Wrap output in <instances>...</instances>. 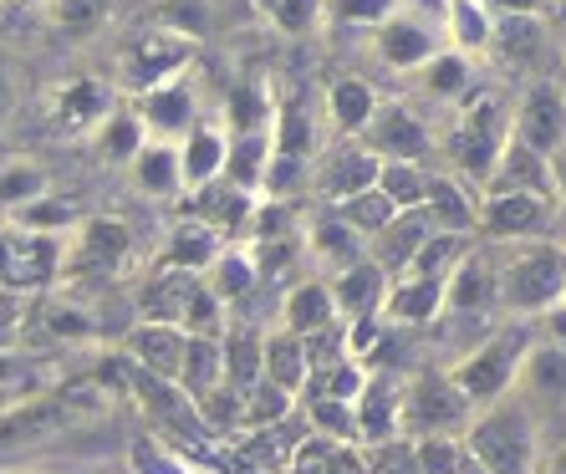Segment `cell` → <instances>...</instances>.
Instances as JSON below:
<instances>
[{"instance_id":"6da1fadb","label":"cell","mask_w":566,"mask_h":474,"mask_svg":"<svg viewBox=\"0 0 566 474\" xmlns=\"http://www.w3.org/2000/svg\"><path fill=\"white\" fill-rule=\"evenodd\" d=\"M464 449L485 474H536L541 470V413L531 409L521 393L474 409L470 429H464Z\"/></svg>"},{"instance_id":"7a4b0ae2","label":"cell","mask_w":566,"mask_h":474,"mask_svg":"<svg viewBox=\"0 0 566 474\" xmlns=\"http://www.w3.org/2000/svg\"><path fill=\"white\" fill-rule=\"evenodd\" d=\"M531 343H536L531 316H511L501 327H490L485 337H474V343L449 362V378L470 398V409H490V403H501V398L515 393Z\"/></svg>"},{"instance_id":"3957f363","label":"cell","mask_w":566,"mask_h":474,"mask_svg":"<svg viewBox=\"0 0 566 474\" xmlns=\"http://www.w3.org/2000/svg\"><path fill=\"white\" fill-rule=\"evenodd\" d=\"M515 138V123H511V107L501 103L495 93H470L464 97V113L454 118V128L439 138V154L449 158V173H460L464 185H474L485 194L490 173L501 164V154L511 148Z\"/></svg>"},{"instance_id":"277c9868","label":"cell","mask_w":566,"mask_h":474,"mask_svg":"<svg viewBox=\"0 0 566 474\" xmlns=\"http://www.w3.org/2000/svg\"><path fill=\"white\" fill-rule=\"evenodd\" d=\"M501 271V312L505 316H531L552 312L566 296V245L552 235L541 240H511V251L495 255Z\"/></svg>"},{"instance_id":"5b68a950","label":"cell","mask_w":566,"mask_h":474,"mask_svg":"<svg viewBox=\"0 0 566 474\" xmlns=\"http://www.w3.org/2000/svg\"><path fill=\"white\" fill-rule=\"evenodd\" d=\"M224 312L230 306L195 271H158L154 265V276L138 286V316L144 322H169V327H185V331H214V337H224V327H230Z\"/></svg>"},{"instance_id":"8992f818","label":"cell","mask_w":566,"mask_h":474,"mask_svg":"<svg viewBox=\"0 0 566 474\" xmlns=\"http://www.w3.org/2000/svg\"><path fill=\"white\" fill-rule=\"evenodd\" d=\"M66 271V235L27 230V224L0 220V286L15 296H46L62 286Z\"/></svg>"},{"instance_id":"52a82bcc","label":"cell","mask_w":566,"mask_h":474,"mask_svg":"<svg viewBox=\"0 0 566 474\" xmlns=\"http://www.w3.org/2000/svg\"><path fill=\"white\" fill-rule=\"evenodd\" d=\"M133 261V230L113 214H87V220L66 235V271L62 286H103L118 281Z\"/></svg>"},{"instance_id":"ba28073f","label":"cell","mask_w":566,"mask_h":474,"mask_svg":"<svg viewBox=\"0 0 566 474\" xmlns=\"http://www.w3.org/2000/svg\"><path fill=\"white\" fill-rule=\"evenodd\" d=\"M474 409L470 398L454 388L449 368H423L403 378V439H429V434H460L470 429Z\"/></svg>"},{"instance_id":"9c48e42d","label":"cell","mask_w":566,"mask_h":474,"mask_svg":"<svg viewBox=\"0 0 566 474\" xmlns=\"http://www.w3.org/2000/svg\"><path fill=\"white\" fill-rule=\"evenodd\" d=\"M556 220H562V204L541 189H485L480 194V240L490 245L541 240L556 230Z\"/></svg>"},{"instance_id":"30bf717a","label":"cell","mask_w":566,"mask_h":474,"mask_svg":"<svg viewBox=\"0 0 566 474\" xmlns=\"http://www.w3.org/2000/svg\"><path fill=\"white\" fill-rule=\"evenodd\" d=\"M195 62V36L189 31H174V27H158L148 36L128 41V52L118 56V77H123V93L144 97L164 82H179Z\"/></svg>"},{"instance_id":"8fae6325","label":"cell","mask_w":566,"mask_h":474,"mask_svg":"<svg viewBox=\"0 0 566 474\" xmlns=\"http://www.w3.org/2000/svg\"><path fill=\"white\" fill-rule=\"evenodd\" d=\"M363 144L382 158V164H429L439 154V138L429 128L419 107L398 103V97H382L373 123L363 128Z\"/></svg>"},{"instance_id":"7c38bea8","label":"cell","mask_w":566,"mask_h":474,"mask_svg":"<svg viewBox=\"0 0 566 474\" xmlns=\"http://www.w3.org/2000/svg\"><path fill=\"white\" fill-rule=\"evenodd\" d=\"M378 173L382 158L363 138H332L312 158V194L327 199V204H343V199L363 194V189H378Z\"/></svg>"},{"instance_id":"4fadbf2b","label":"cell","mask_w":566,"mask_h":474,"mask_svg":"<svg viewBox=\"0 0 566 474\" xmlns=\"http://www.w3.org/2000/svg\"><path fill=\"white\" fill-rule=\"evenodd\" d=\"M444 46H449L444 21H429L423 11H413L409 0L373 31V52H378L382 66H394V72H419V66L434 62Z\"/></svg>"},{"instance_id":"5bb4252c","label":"cell","mask_w":566,"mask_h":474,"mask_svg":"<svg viewBox=\"0 0 566 474\" xmlns=\"http://www.w3.org/2000/svg\"><path fill=\"white\" fill-rule=\"evenodd\" d=\"M501 312V271H495V251L490 240H474L444 281V316L449 322H470V316Z\"/></svg>"},{"instance_id":"9a60e30c","label":"cell","mask_w":566,"mask_h":474,"mask_svg":"<svg viewBox=\"0 0 566 474\" xmlns=\"http://www.w3.org/2000/svg\"><path fill=\"white\" fill-rule=\"evenodd\" d=\"M511 123H515V138L526 148H536L546 158L566 154V82H552V77L531 82L521 93V103L511 107Z\"/></svg>"},{"instance_id":"2e32d148","label":"cell","mask_w":566,"mask_h":474,"mask_svg":"<svg viewBox=\"0 0 566 474\" xmlns=\"http://www.w3.org/2000/svg\"><path fill=\"white\" fill-rule=\"evenodd\" d=\"M353 413H357V444L363 449H382L394 439H403V378H394L382 362H373Z\"/></svg>"},{"instance_id":"e0dca14e","label":"cell","mask_w":566,"mask_h":474,"mask_svg":"<svg viewBox=\"0 0 566 474\" xmlns=\"http://www.w3.org/2000/svg\"><path fill=\"white\" fill-rule=\"evenodd\" d=\"M82 413V403L72 398H46V393H31V398H15L0 409V449H36L46 439H56L62 429H72Z\"/></svg>"},{"instance_id":"ac0fdd59","label":"cell","mask_w":566,"mask_h":474,"mask_svg":"<svg viewBox=\"0 0 566 474\" xmlns=\"http://www.w3.org/2000/svg\"><path fill=\"white\" fill-rule=\"evenodd\" d=\"M276 327H291L302 337H332L343 327V312H337V296H332V281L316 271V276L291 281V291L281 296V316Z\"/></svg>"},{"instance_id":"d6986e66","label":"cell","mask_w":566,"mask_h":474,"mask_svg":"<svg viewBox=\"0 0 566 474\" xmlns=\"http://www.w3.org/2000/svg\"><path fill=\"white\" fill-rule=\"evenodd\" d=\"M515 393L526 398L536 413L546 409H562L566 403V343L562 337H541L531 343L526 362H521V382H515Z\"/></svg>"},{"instance_id":"ffe728a7","label":"cell","mask_w":566,"mask_h":474,"mask_svg":"<svg viewBox=\"0 0 566 474\" xmlns=\"http://www.w3.org/2000/svg\"><path fill=\"white\" fill-rule=\"evenodd\" d=\"M302 245H306V261H312L322 276H337V271H347V265H357L368 255V235L353 230L337 210L316 214V220L302 230Z\"/></svg>"},{"instance_id":"44dd1931","label":"cell","mask_w":566,"mask_h":474,"mask_svg":"<svg viewBox=\"0 0 566 474\" xmlns=\"http://www.w3.org/2000/svg\"><path fill=\"white\" fill-rule=\"evenodd\" d=\"M382 322H388L394 331L444 322V281L439 276H413V271L394 276V286H388V296H382Z\"/></svg>"},{"instance_id":"7402d4cb","label":"cell","mask_w":566,"mask_h":474,"mask_svg":"<svg viewBox=\"0 0 566 474\" xmlns=\"http://www.w3.org/2000/svg\"><path fill=\"white\" fill-rule=\"evenodd\" d=\"M128 357L144 372H154L158 382L179 388V372H185V357H189V331L169 327V322H138L128 331Z\"/></svg>"},{"instance_id":"603a6c76","label":"cell","mask_w":566,"mask_h":474,"mask_svg":"<svg viewBox=\"0 0 566 474\" xmlns=\"http://www.w3.org/2000/svg\"><path fill=\"white\" fill-rule=\"evenodd\" d=\"M224 245H230L224 230H214V224L199 220V214H185V220L169 230V240H164V251L154 255V265L158 271H195V276H205Z\"/></svg>"},{"instance_id":"cb8c5ba5","label":"cell","mask_w":566,"mask_h":474,"mask_svg":"<svg viewBox=\"0 0 566 474\" xmlns=\"http://www.w3.org/2000/svg\"><path fill=\"white\" fill-rule=\"evenodd\" d=\"M434 230H439V224H434V214L423 210V204H419V210H398L394 220L373 235L368 255L382 265V271H388V276H398V271H409V261L423 251V240L434 235Z\"/></svg>"},{"instance_id":"d4e9b609","label":"cell","mask_w":566,"mask_h":474,"mask_svg":"<svg viewBox=\"0 0 566 474\" xmlns=\"http://www.w3.org/2000/svg\"><path fill=\"white\" fill-rule=\"evenodd\" d=\"M327 281H332V296H337L343 322L382 316V296H388V286H394V276H388L373 255H363L357 265H347V271H337V276H327Z\"/></svg>"},{"instance_id":"484cf974","label":"cell","mask_w":566,"mask_h":474,"mask_svg":"<svg viewBox=\"0 0 566 474\" xmlns=\"http://www.w3.org/2000/svg\"><path fill=\"white\" fill-rule=\"evenodd\" d=\"M138 118H144L148 138H164V144H179L189 128L199 123L195 113V93H189V82H164V87H154V93L138 97Z\"/></svg>"},{"instance_id":"4316f807","label":"cell","mask_w":566,"mask_h":474,"mask_svg":"<svg viewBox=\"0 0 566 474\" xmlns=\"http://www.w3.org/2000/svg\"><path fill=\"white\" fill-rule=\"evenodd\" d=\"M52 113H56V123H62V128L97 133L107 118H113V113H118V97H113V87H107V82H97V77H72V82H62V93H56Z\"/></svg>"},{"instance_id":"83f0119b","label":"cell","mask_w":566,"mask_h":474,"mask_svg":"<svg viewBox=\"0 0 566 474\" xmlns=\"http://www.w3.org/2000/svg\"><path fill=\"white\" fill-rule=\"evenodd\" d=\"M133 189L144 199H179L185 189V158H179V144H164V138H148L138 148V158L128 164Z\"/></svg>"},{"instance_id":"f1b7e54d","label":"cell","mask_w":566,"mask_h":474,"mask_svg":"<svg viewBox=\"0 0 566 474\" xmlns=\"http://www.w3.org/2000/svg\"><path fill=\"white\" fill-rule=\"evenodd\" d=\"M312 347H316L312 337H302V331H291V327L265 331V378L302 398L306 388H312V372H316Z\"/></svg>"},{"instance_id":"f546056e","label":"cell","mask_w":566,"mask_h":474,"mask_svg":"<svg viewBox=\"0 0 566 474\" xmlns=\"http://www.w3.org/2000/svg\"><path fill=\"white\" fill-rule=\"evenodd\" d=\"M179 158H185V189L189 194L205 189V185H214V179H224L230 128H220V123H195V128L179 138Z\"/></svg>"},{"instance_id":"4dcf8cb0","label":"cell","mask_w":566,"mask_h":474,"mask_svg":"<svg viewBox=\"0 0 566 474\" xmlns=\"http://www.w3.org/2000/svg\"><path fill=\"white\" fill-rule=\"evenodd\" d=\"M423 210L434 214L439 230H460V235H480V189L464 185L460 173L434 169V185H429V204Z\"/></svg>"},{"instance_id":"1f68e13d","label":"cell","mask_w":566,"mask_h":474,"mask_svg":"<svg viewBox=\"0 0 566 474\" xmlns=\"http://www.w3.org/2000/svg\"><path fill=\"white\" fill-rule=\"evenodd\" d=\"M322 103H327V123H332L337 138H363V128L373 123V113H378L382 97L373 93L368 77H337Z\"/></svg>"},{"instance_id":"d6a6232c","label":"cell","mask_w":566,"mask_h":474,"mask_svg":"<svg viewBox=\"0 0 566 474\" xmlns=\"http://www.w3.org/2000/svg\"><path fill=\"white\" fill-rule=\"evenodd\" d=\"M205 281H210V291L224 306H240L245 296H255V286H265L261 265H255V251L245 245V240H230V245L214 255L210 271H205Z\"/></svg>"},{"instance_id":"836d02e7","label":"cell","mask_w":566,"mask_h":474,"mask_svg":"<svg viewBox=\"0 0 566 474\" xmlns=\"http://www.w3.org/2000/svg\"><path fill=\"white\" fill-rule=\"evenodd\" d=\"M271 154H276V133H230V158H224V179L251 194H265V179H271Z\"/></svg>"},{"instance_id":"e575fe53","label":"cell","mask_w":566,"mask_h":474,"mask_svg":"<svg viewBox=\"0 0 566 474\" xmlns=\"http://www.w3.org/2000/svg\"><path fill=\"white\" fill-rule=\"evenodd\" d=\"M31 322H36L52 343H93L97 337V316L77 302V296H62V291H46L36 306H31Z\"/></svg>"},{"instance_id":"d590c367","label":"cell","mask_w":566,"mask_h":474,"mask_svg":"<svg viewBox=\"0 0 566 474\" xmlns=\"http://www.w3.org/2000/svg\"><path fill=\"white\" fill-rule=\"evenodd\" d=\"M546 46V15H495V31H490V56H501L505 66H531Z\"/></svg>"},{"instance_id":"8d00e7d4","label":"cell","mask_w":566,"mask_h":474,"mask_svg":"<svg viewBox=\"0 0 566 474\" xmlns=\"http://www.w3.org/2000/svg\"><path fill=\"white\" fill-rule=\"evenodd\" d=\"M220 382H224V337L189 331V357H185V372H179V393L195 403V398H205Z\"/></svg>"},{"instance_id":"74e56055","label":"cell","mask_w":566,"mask_h":474,"mask_svg":"<svg viewBox=\"0 0 566 474\" xmlns=\"http://www.w3.org/2000/svg\"><path fill=\"white\" fill-rule=\"evenodd\" d=\"M470 82H474V56L460 52V46H444L434 62L419 66V87H423V97H434V103H460V97H470Z\"/></svg>"},{"instance_id":"f35d334b","label":"cell","mask_w":566,"mask_h":474,"mask_svg":"<svg viewBox=\"0 0 566 474\" xmlns=\"http://www.w3.org/2000/svg\"><path fill=\"white\" fill-rule=\"evenodd\" d=\"M281 474H363V449L337 444L327 434H306Z\"/></svg>"},{"instance_id":"ab89813d","label":"cell","mask_w":566,"mask_h":474,"mask_svg":"<svg viewBox=\"0 0 566 474\" xmlns=\"http://www.w3.org/2000/svg\"><path fill=\"white\" fill-rule=\"evenodd\" d=\"M485 189H541V194H552V158L526 148L521 138H511V148L501 154Z\"/></svg>"},{"instance_id":"60d3db41","label":"cell","mask_w":566,"mask_h":474,"mask_svg":"<svg viewBox=\"0 0 566 474\" xmlns=\"http://www.w3.org/2000/svg\"><path fill=\"white\" fill-rule=\"evenodd\" d=\"M261 378H265V331L230 327L224 331V382L245 393V388Z\"/></svg>"},{"instance_id":"b9f144b4","label":"cell","mask_w":566,"mask_h":474,"mask_svg":"<svg viewBox=\"0 0 566 474\" xmlns=\"http://www.w3.org/2000/svg\"><path fill=\"white\" fill-rule=\"evenodd\" d=\"M296 403H302V398L286 393L281 382H271V378L251 382L245 398H240V434H255V429H271V423H286Z\"/></svg>"},{"instance_id":"7bdbcfd3","label":"cell","mask_w":566,"mask_h":474,"mask_svg":"<svg viewBox=\"0 0 566 474\" xmlns=\"http://www.w3.org/2000/svg\"><path fill=\"white\" fill-rule=\"evenodd\" d=\"M224 128L230 133H261L276 128V97L265 82H240L230 103H224Z\"/></svg>"},{"instance_id":"ee69618b","label":"cell","mask_w":566,"mask_h":474,"mask_svg":"<svg viewBox=\"0 0 566 474\" xmlns=\"http://www.w3.org/2000/svg\"><path fill=\"white\" fill-rule=\"evenodd\" d=\"M6 220L27 224V230H46V235H72V230L87 220V210L66 194H41V199H31V204H21V210H11Z\"/></svg>"},{"instance_id":"f6af8a7d","label":"cell","mask_w":566,"mask_h":474,"mask_svg":"<svg viewBox=\"0 0 566 474\" xmlns=\"http://www.w3.org/2000/svg\"><path fill=\"white\" fill-rule=\"evenodd\" d=\"M93 144H97V154H103L107 164H133L138 148L148 144V128H144V118H138V107H133V113L128 107H118V113L93 133Z\"/></svg>"},{"instance_id":"bcb514c9","label":"cell","mask_w":566,"mask_h":474,"mask_svg":"<svg viewBox=\"0 0 566 474\" xmlns=\"http://www.w3.org/2000/svg\"><path fill=\"white\" fill-rule=\"evenodd\" d=\"M302 419L312 423V434H327V439H337V444H357V413H353V403H343V398L306 393Z\"/></svg>"},{"instance_id":"7dc6e473","label":"cell","mask_w":566,"mask_h":474,"mask_svg":"<svg viewBox=\"0 0 566 474\" xmlns=\"http://www.w3.org/2000/svg\"><path fill=\"white\" fill-rule=\"evenodd\" d=\"M429 185H434V169H429V164H382V173H378V189L394 199L398 210L429 204Z\"/></svg>"},{"instance_id":"c3c4849f","label":"cell","mask_w":566,"mask_h":474,"mask_svg":"<svg viewBox=\"0 0 566 474\" xmlns=\"http://www.w3.org/2000/svg\"><path fill=\"white\" fill-rule=\"evenodd\" d=\"M41 11L56 36H93L113 11V0H41Z\"/></svg>"},{"instance_id":"681fc988","label":"cell","mask_w":566,"mask_h":474,"mask_svg":"<svg viewBox=\"0 0 566 474\" xmlns=\"http://www.w3.org/2000/svg\"><path fill=\"white\" fill-rule=\"evenodd\" d=\"M413 444V470L419 474H464L470 470V449L460 434H429V439H409Z\"/></svg>"},{"instance_id":"f907efd6","label":"cell","mask_w":566,"mask_h":474,"mask_svg":"<svg viewBox=\"0 0 566 474\" xmlns=\"http://www.w3.org/2000/svg\"><path fill=\"white\" fill-rule=\"evenodd\" d=\"M332 210L343 214L347 224H353V230H363V235H368V245H373V235H378L382 224L394 220L398 214V204L388 194H382V189H363V194H353V199H343V204H332Z\"/></svg>"},{"instance_id":"816d5d0a","label":"cell","mask_w":566,"mask_h":474,"mask_svg":"<svg viewBox=\"0 0 566 474\" xmlns=\"http://www.w3.org/2000/svg\"><path fill=\"white\" fill-rule=\"evenodd\" d=\"M261 11L271 15V27L281 36H306L327 15V0H261Z\"/></svg>"},{"instance_id":"f5cc1de1","label":"cell","mask_w":566,"mask_h":474,"mask_svg":"<svg viewBox=\"0 0 566 474\" xmlns=\"http://www.w3.org/2000/svg\"><path fill=\"white\" fill-rule=\"evenodd\" d=\"M41 194H46V173H41L36 164H0V210L6 214Z\"/></svg>"},{"instance_id":"db71d44e","label":"cell","mask_w":566,"mask_h":474,"mask_svg":"<svg viewBox=\"0 0 566 474\" xmlns=\"http://www.w3.org/2000/svg\"><path fill=\"white\" fill-rule=\"evenodd\" d=\"M403 0H327V15L332 21H343V27H368L378 31L388 15L398 11Z\"/></svg>"},{"instance_id":"11a10c76","label":"cell","mask_w":566,"mask_h":474,"mask_svg":"<svg viewBox=\"0 0 566 474\" xmlns=\"http://www.w3.org/2000/svg\"><path fill=\"white\" fill-rule=\"evenodd\" d=\"M21 327H27V296L0 286V347H15L21 343Z\"/></svg>"},{"instance_id":"9f6ffc18","label":"cell","mask_w":566,"mask_h":474,"mask_svg":"<svg viewBox=\"0 0 566 474\" xmlns=\"http://www.w3.org/2000/svg\"><path fill=\"white\" fill-rule=\"evenodd\" d=\"M31 378V368H27V357L15 352V347H0V393L11 398V393H21V382Z\"/></svg>"},{"instance_id":"6f0895ef","label":"cell","mask_w":566,"mask_h":474,"mask_svg":"<svg viewBox=\"0 0 566 474\" xmlns=\"http://www.w3.org/2000/svg\"><path fill=\"white\" fill-rule=\"evenodd\" d=\"M490 15H531L541 11V0H480Z\"/></svg>"},{"instance_id":"680465c9","label":"cell","mask_w":566,"mask_h":474,"mask_svg":"<svg viewBox=\"0 0 566 474\" xmlns=\"http://www.w3.org/2000/svg\"><path fill=\"white\" fill-rule=\"evenodd\" d=\"M552 194H556V204H562V220H566V154L552 158Z\"/></svg>"},{"instance_id":"91938a15","label":"cell","mask_w":566,"mask_h":474,"mask_svg":"<svg viewBox=\"0 0 566 474\" xmlns=\"http://www.w3.org/2000/svg\"><path fill=\"white\" fill-rule=\"evenodd\" d=\"M536 474H566V444L546 449V454H541V470H536Z\"/></svg>"},{"instance_id":"94428289","label":"cell","mask_w":566,"mask_h":474,"mask_svg":"<svg viewBox=\"0 0 566 474\" xmlns=\"http://www.w3.org/2000/svg\"><path fill=\"white\" fill-rule=\"evenodd\" d=\"M6 107H11V82H6V72H0V118H6Z\"/></svg>"},{"instance_id":"6125c7cd","label":"cell","mask_w":566,"mask_h":474,"mask_svg":"<svg viewBox=\"0 0 566 474\" xmlns=\"http://www.w3.org/2000/svg\"><path fill=\"white\" fill-rule=\"evenodd\" d=\"M27 6H41V0H0V11H27Z\"/></svg>"},{"instance_id":"be15d7a7","label":"cell","mask_w":566,"mask_h":474,"mask_svg":"<svg viewBox=\"0 0 566 474\" xmlns=\"http://www.w3.org/2000/svg\"><path fill=\"white\" fill-rule=\"evenodd\" d=\"M562 306H566V296H562Z\"/></svg>"}]
</instances>
